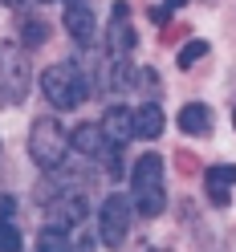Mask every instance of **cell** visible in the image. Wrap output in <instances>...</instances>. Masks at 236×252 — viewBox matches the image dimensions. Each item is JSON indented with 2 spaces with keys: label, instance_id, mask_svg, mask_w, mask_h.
<instances>
[{
  "label": "cell",
  "instance_id": "obj_1",
  "mask_svg": "<svg viewBox=\"0 0 236 252\" xmlns=\"http://www.w3.org/2000/svg\"><path fill=\"white\" fill-rule=\"evenodd\" d=\"M131 199H135V212L138 216H163L167 208V191H163V159L159 155H143L131 171Z\"/></svg>",
  "mask_w": 236,
  "mask_h": 252
},
{
  "label": "cell",
  "instance_id": "obj_2",
  "mask_svg": "<svg viewBox=\"0 0 236 252\" xmlns=\"http://www.w3.org/2000/svg\"><path fill=\"white\" fill-rule=\"evenodd\" d=\"M41 90L53 102V110H73L90 98V73L77 69L73 61H57L41 73Z\"/></svg>",
  "mask_w": 236,
  "mask_h": 252
},
{
  "label": "cell",
  "instance_id": "obj_3",
  "mask_svg": "<svg viewBox=\"0 0 236 252\" xmlns=\"http://www.w3.org/2000/svg\"><path fill=\"white\" fill-rule=\"evenodd\" d=\"M29 155L41 171H57L69 155V134L61 130L57 118H37L33 130H29Z\"/></svg>",
  "mask_w": 236,
  "mask_h": 252
},
{
  "label": "cell",
  "instance_id": "obj_4",
  "mask_svg": "<svg viewBox=\"0 0 236 252\" xmlns=\"http://www.w3.org/2000/svg\"><path fill=\"white\" fill-rule=\"evenodd\" d=\"M29 94V61L12 45H0V102L21 106Z\"/></svg>",
  "mask_w": 236,
  "mask_h": 252
},
{
  "label": "cell",
  "instance_id": "obj_5",
  "mask_svg": "<svg viewBox=\"0 0 236 252\" xmlns=\"http://www.w3.org/2000/svg\"><path fill=\"white\" fill-rule=\"evenodd\" d=\"M131 212H135V203L131 195H106L102 199V212H98V232H102V244L110 248H118L122 240H127V232H131Z\"/></svg>",
  "mask_w": 236,
  "mask_h": 252
},
{
  "label": "cell",
  "instance_id": "obj_6",
  "mask_svg": "<svg viewBox=\"0 0 236 252\" xmlns=\"http://www.w3.org/2000/svg\"><path fill=\"white\" fill-rule=\"evenodd\" d=\"M66 29H69V37L77 45H90L94 41V8L86 4V0H66Z\"/></svg>",
  "mask_w": 236,
  "mask_h": 252
},
{
  "label": "cell",
  "instance_id": "obj_7",
  "mask_svg": "<svg viewBox=\"0 0 236 252\" xmlns=\"http://www.w3.org/2000/svg\"><path fill=\"white\" fill-rule=\"evenodd\" d=\"M98 126H102V134H106L110 147H122V143H131V138H135V122H131V110L127 106H110Z\"/></svg>",
  "mask_w": 236,
  "mask_h": 252
},
{
  "label": "cell",
  "instance_id": "obj_8",
  "mask_svg": "<svg viewBox=\"0 0 236 252\" xmlns=\"http://www.w3.org/2000/svg\"><path fill=\"white\" fill-rule=\"evenodd\" d=\"M135 49V29H131V8L114 4V17H110V53L127 57Z\"/></svg>",
  "mask_w": 236,
  "mask_h": 252
},
{
  "label": "cell",
  "instance_id": "obj_9",
  "mask_svg": "<svg viewBox=\"0 0 236 252\" xmlns=\"http://www.w3.org/2000/svg\"><path fill=\"white\" fill-rule=\"evenodd\" d=\"M203 183H208V199L216 203V208H228V187L236 183V167L232 163H216V167H208V175H203Z\"/></svg>",
  "mask_w": 236,
  "mask_h": 252
},
{
  "label": "cell",
  "instance_id": "obj_10",
  "mask_svg": "<svg viewBox=\"0 0 236 252\" xmlns=\"http://www.w3.org/2000/svg\"><path fill=\"white\" fill-rule=\"evenodd\" d=\"M131 122H135V138H159L163 134V110L159 102H143L138 110H131Z\"/></svg>",
  "mask_w": 236,
  "mask_h": 252
},
{
  "label": "cell",
  "instance_id": "obj_11",
  "mask_svg": "<svg viewBox=\"0 0 236 252\" xmlns=\"http://www.w3.org/2000/svg\"><path fill=\"white\" fill-rule=\"evenodd\" d=\"M212 126H216L212 106H203V102H187V106L179 110V130H183V134H212Z\"/></svg>",
  "mask_w": 236,
  "mask_h": 252
},
{
  "label": "cell",
  "instance_id": "obj_12",
  "mask_svg": "<svg viewBox=\"0 0 236 252\" xmlns=\"http://www.w3.org/2000/svg\"><path fill=\"white\" fill-rule=\"evenodd\" d=\"M69 147H77L82 155H102L110 143H106V134H102V126H98V122H82V126L69 134Z\"/></svg>",
  "mask_w": 236,
  "mask_h": 252
},
{
  "label": "cell",
  "instance_id": "obj_13",
  "mask_svg": "<svg viewBox=\"0 0 236 252\" xmlns=\"http://www.w3.org/2000/svg\"><path fill=\"white\" fill-rule=\"evenodd\" d=\"M45 41H49V25H45V21H25L21 25V45H25V49H37V45H45Z\"/></svg>",
  "mask_w": 236,
  "mask_h": 252
},
{
  "label": "cell",
  "instance_id": "obj_14",
  "mask_svg": "<svg viewBox=\"0 0 236 252\" xmlns=\"http://www.w3.org/2000/svg\"><path fill=\"white\" fill-rule=\"evenodd\" d=\"M37 248H45V252H57V248H69V236H66V224H53V228H45L41 232V240H37Z\"/></svg>",
  "mask_w": 236,
  "mask_h": 252
},
{
  "label": "cell",
  "instance_id": "obj_15",
  "mask_svg": "<svg viewBox=\"0 0 236 252\" xmlns=\"http://www.w3.org/2000/svg\"><path fill=\"white\" fill-rule=\"evenodd\" d=\"M203 53H208V41H187L183 49H179V69H192Z\"/></svg>",
  "mask_w": 236,
  "mask_h": 252
},
{
  "label": "cell",
  "instance_id": "obj_16",
  "mask_svg": "<svg viewBox=\"0 0 236 252\" xmlns=\"http://www.w3.org/2000/svg\"><path fill=\"white\" fill-rule=\"evenodd\" d=\"M21 248V232L12 220H0V252H17Z\"/></svg>",
  "mask_w": 236,
  "mask_h": 252
},
{
  "label": "cell",
  "instance_id": "obj_17",
  "mask_svg": "<svg viewBox=\"0 0 236 252\" xmlns=\"http://www.w3.org/2000/svg\"><path fill=\"white\" fill-rule=\"evenodd\" d=\"M17 216V199L12 195H0V220H12Z\"/></svg>",
  "mask_w": 236,
  "mask_h": 252
},
{
  "label": "cell",
  "instance_id": "obj_18",
  "mask_svg": "<svg viewBox=\"0 0 236 252\" xmlns=\"http://www.w3.org/2000/svg\"><path fill=\"white\" fill-rule=\"evenodd\" d=\"M187 4V0H167V8H183Z\"/></svg>",
  "mask_w": 236,
  "mask_h": 252
},
{
  "label": "cell",
  "instance_id": "obj_19",
  "mask_svg": "<svg viewBox=\"0 0 236 252\" xmlns=\"http://www.w3.org/2000/svg\"><path fill=\"white\" fill-rule=\"evenodd\" d=\"M0 4H8V8H17V4H25V0H0Z\"/></svg>",
  "mask_w": 236,
  "mask_h": 252
},
{
  "label": "cell",
  "instance_id": "obj_20",
  "mask_svg": "<svg viewBox=\"0 0 236 252\" xmlns=\"http://www.w3.org/2000/svg\"><path fill=\"white\" fill-rule=\"evenodd\" d=\"M232 126H236V110H232Z\"/></svg>",
  "mask_w": 236,
  "mask_h": 252
},
{
  "label": "cell",
  "instance_id": "obj_21",
  "mask_svg": "<svg viewBox=\"0 0 236 252\" xmlns=\"http://www.w3.org/2000/svg\"><path fill=\"white\" fill-rule=\"evenodd\" d=\"M203 4H216V0H203Z\"/></svg>",
  "mask_w": 236,
  "mask_h": 252
},
{
  "label": "cell",
  "instance_id": "obj_22",
  "mask_svg": "<svg viewBox=\"0 0 236 252\" xmlns=\"http://www.w3.org/2000/svg\"><path fill=\"white\" fill-rule=\"evenodd\" d=\"M41 4H49V0H41Z\"/></svg>",
  "mask_w": 236,
  "mask_h": 252
}]
</instances>
